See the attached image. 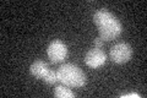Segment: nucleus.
I'll use <instances>...</instances> for the list:
<instances>
[{"mask_svg":"<svg viewBox=\"0 0 147 98\" xmlns=\"http://www.w3.org/2000/svg\"><path fill=\"white\" fill-rule=\"evenodd\" d=\"M93 21L98 27L99 38L102 41H113L120 36L123 26L120 21L105 9H100L93 15Z\"/></svg>","mask_w":147,"mask_h":98,"instance_id":"nucleus-1","label":"nucleus"},{"mask_svg":"<svg viewBox=\"0 0 147 98\" xmlns=\"http://www.w3.org/2000/svg\"><path fill=\"white\" fill-rule=\"evenodd\" d=\"M58 81L67 87H82L86 85V75L74 64H64L57 71Z\"/></svg>","mask_w":147,"mask_h":98,"instance_id":"nucleus-2","label":"nucleus"},{"mask_svg":"<svg viewBox=\"0 0 147 98\" xmlns=\"http://www.w3.org/2000/svg\"><path fill=\"white\" fill-rule=\"evenodd\" d=\"M132 57V48L127 43H117L110 49V59L117 64L127 63Z\"/></svg>","mask_w":147,"mask_h":98,"instance_id":"nucleus-3","label":"nucleus"},{"mask_svg":"<svg viewBox=\"0 0 147 98\" xmlns=\"http://www.w3.org/2000/svg\"><path fill=\"white\" fill-rule=\"evenodd\" d=\"M48 57L53 63H60L67 55V47L60 39H54L47 49Z\"/></svg>","mask_w":147,"mask_h":98,"instance_id":"nucleus-4","label":"nucleus"},{"mask_svg":"<svg viewBox=\"0 0 147 98\" xmlns=\"http://www.w3.org/2000/svg\"><path fill=\"white\" fill-rule=\"evenodd\" d=\"M105 60H107V55H105V53L102 49H98V48L90 49L85 57V63L90 68H93V69L102 66L105 63Z\"/></svg>","mask_w":147,"mask_h":98,"instance_id":"nucleus-5","label":"nucleus"},{"mask_svg":"<svg viewBox=\"0 0 147 98\" xmlns=\"http://www.w3.org/2000/svg\"><path fill=\"white\" fill-rule=\"evenodd\" d=\"M48 70H49L48 64L42 62V60H37V62L32 63L31 68H30V71H31L32 75H33L36 78H42V80L45 76V74L48 72Z\"/></svg>","mask_w":147,"mask_h":98,"instance_id":"nucleus-6","label":"nucleus"},{"mask_svg":"<svg viewBox=\"0 0 147 98\" xmlns=\"http://www.w3.org/2000/svg\"><path fill=\"white\" fill-rule=\"evenodd\" d=\"M54 96L57 98H74L75 93L67 88V86H58L54 91Z\"/></svg>","mask_w":147,"mask_h":98,"instance_id":"nucleus-7","label":"nucleus"},{"mask_svg":"<svg viewBox=\"0 0 147 98\" xmlns=\"http://www.w3.org/2000/svg\"><path fill=\"white\" fill-rule=\"evenodd\" d=\"M43 81H44L45 83H47V85H54V83L58 81L57 72L49 69V70H48V72L45 74V76L43 77Z\"/></svg>","mask_w":147,"mask_h":98,"instance_id":"nucleus-8","label":"nucleus"},{"mask_svg":"<svg viewBox=\"0 0 147 98\" xmlns=\"http://www.w3.org/2000/svg\"><path fill=\"white\" fill-rule=\"evenodd\" d=\"M103 47V41L100 38H96L93 42V48H98V49H102Z\"/></svg>","mask_w":147,"mask_h":98,"instance_id":"nucleus-9","label":"nucleus"},{"mask_svg":"<svg viewBox=\"0 0 147 98\" xmlns=\"http://www.w3.org/2000/svg\"><path fill=\"white\" fill-rule=\"evenodd\" d=\"M123 98H131V97H135V98H140V96L137 93H129V95H125V96H121Z\"/></svg>","mask_w":147,"mask_h":98,"instance_id":"nucleus-10","label":"nucleus"}]
</instances>
